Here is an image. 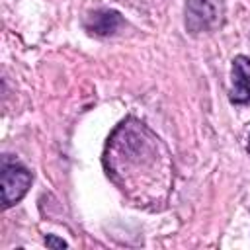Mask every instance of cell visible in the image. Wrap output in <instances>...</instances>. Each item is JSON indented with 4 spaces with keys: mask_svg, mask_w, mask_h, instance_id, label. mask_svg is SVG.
<instances>
[{
    "mask_svg": "<svg viewBox=\"0 0 250 250\" xmlns=\"http://www.w3.org/2000/svg\"><path fill=\"white\" fill-rule=\"evenodd\" d=\"M45 244H47L49 248H66V246H68L64 240H61V238H57V236H53V234H47V236H45Z\"/></svg>",
    "mask_w": 250,
    "mask_h": 250,
    "instance_id": "obj_5",
    "label": "cell"
},
{
    "mask_svg": "<svg viewBox=\"0 0 250 250\" xmlns=\"http://www.w3.org/2000/svg\"><path fill=\"white\" fill-rule=\"evenodd\" d=\"M31 180H33V176L23 164L10 160L8 156L2 158L0 182H2V205H4V209L16 205L27 193Z\"/></svg>",
    "mask_w": 250,
    "mask_h": 250,
    "instance_id": "obj_2",
    "label": "cell"
},
{
    "mask_svg": "<svg viewBox=\"0 0 250 250\" xmlns=\"http://www.w3.org/2000/svg\"><path fill=\"white\" fill-rule=\"evenodd\" d=\"M246 150H248V154H250V129H248V143H246Z\"/></svg>",
    "mask_w": 250,
    "mask_h": 250,
    "instance_id": "obj_6",
    "label": "cell"
},
{
    "mask_svg": "<svg viewBox=\"0 0 250 250\" xmlns=\"http://www.w3.org/2000/svg\"><path fill=\"white\" fill-rule=\"evenodd\" d=\"M121 25H123V18L115 10H98V12H92L86 18V21H84L86 31L92 33V35H100V37L113 35Z\"/></svg>",
    "mask_w": 250,
    "mask_h": 250,
    "instance_id": "obj_4",
    "label": "cell"
},
{
    "mask_svg": "<svg viewBox=\"0 0 250 250\" xmlns=\"http://www.w3.org/2000/svg\"><path fill=\"white\" fill-rule=\"evenodd\" d=\"M225 14V0H188L186 2V29L189 33L213 31L221 25Z\"/></svg>",
    "mask_w": 250,
    "mask_h": 250,
    "instance_id": "obj_1",
    "label": "cell"
},
{
    "mask_svg": "<svg viewBox=\"0 0 250 250\" xmlns=\"http://www.w3.org/2000/svg\"><path fill=\"white\" fill-rule=\"evenodd\" d=\"M232 88L229 94V100L234 105H250V59L244 55H238L232 59Z\"/></svg>",
    "mask_w": 250,
    "mask_h": 250,
    "instance_id": "obj_3",
    "label": "cell"
}]
</instances>
